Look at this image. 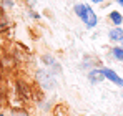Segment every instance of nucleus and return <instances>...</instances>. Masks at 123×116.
I'll list each match as a JSON object with an SVG mask.
<instances>
[{
    "instance_id": "nucleus-1",
    "label": "nucleus",
    "mask_w": 123,
    "mask_h": 116,
    "mask_svg": "<svg viewBox=\"0 0 123 116\" xmlns=\"http://www.w3.org/2000/svg\"><path fill=\"white\" fill-rule=\"evenodd\" d=\"M73 10H75V13L78 15V18L82 20L88 28L97 27V23H98V17H97V13L92 10L90 5H86V3H77V5L73 7Z\"/></svg>"
},
{
    "instance_id": "nucleus-2",
    "label": "nucleus",
    "mask_w": 123,
    "mask_h": 116,
    "mask_svg": "<svg viewBox=\"0 0 123 116\" xmlns=\"http://www.w3.org/2000/svg\"><path fill=\"white\" fill-rule=\"evenodd\" d=\"M103 71V76L106 78L108 81H111V83H115V85H118V86H123V78L118 76L111 68H102Z\"/></svg>"
},
{
    "instance_id": "nucleus-3",
    "label": "nucleus",
    "mask_w": 123,
    "mask_h": 116,
    "mask_svg": "<svg viewBox=\"0 0 123 116\" xmlns=\"http://www.w3.org/2000/svg\"><path fill=\"white\" fill-rule=\"evenodd\" d=\"M108 37H110V40H111V41L123 43V30L120 28V27H113V28H110Z\"/></svg>"
},
{
    "instance_id": "nucleus-4",
    "label": "nucleus",
    "mask_w": 123,
    "mask_h": 116,
    "mask_svg": "<svg viewBox=\"0 0 123 116\" xmlns=\"http://www.w3.org/2000/svg\"><path fill=\"white\" fill-rule=\"evenodd\" d=\"M88 80H90L92 83H100V81H103L105 76H103L102 68H95V70H92V71L88 73Z\"/></svg>"
},
{
    "instance_id": "nucleus-5",
    "label": "nucleus",
    "mask_w": 123,
    "mask_h": 116,
    "mask_svg": "<svg viewBox=\"0 0 123 116\" xmlns=\"http://www.w3.org/2000/svg\"><path fill=\"white\" fill-rule=\"evenodd\" d=\"M110 20H111L113 27H120L123 23V15L120 12H111V13H110Z\"/></svg>"
},
{
    "instance_id": "nucleus-6",
    "label": "nucleus",
    "mask_w": 123,
    "mask_h": 116,
    "mask_svg": "<svg viewBox=\"0 0 123 116\" xmlns=\"http://www.w3.org/2000/svg\"><path fill=\"white\" fill-rule=\"evenodd\" d=\"M111 55H113L115 60L123 61V48L122 46H113V48H111Z\"/></svg>"
},
{
    "instance_id": "nucleus-7",
    "label": "nucleus",
    "mask_w": 123,
    "mask_h": 116,
    "mask_svg": "<svg viewBox=\"0 0 123 116\" xmlns=\"http://www.w3.org/2000/svg\"><path fill=\"white\" fill-rule=\"evenodd\" d=\"M12 116H28V113L23 110H15V111H12Z\"/></svg>"
},
{
    "instance_id": "nucleus-8",
    "label": "nucleus",
    "mask_w": 123,
    "mask_h": 116,
    "mask_svg": "<svg viewBox=\"0 0 123 116\" xmlns=\"http://www.w3.org/2000/svg\"><path fill=\"white\" fill-rule=\"evenodd\" d=\"M5 5L7 7H13V0H5Z\"/></svg>"
},
{
    "instance_id": "nucleus-9",
    "label": "nucleus",
    "mask_w": 123,
    "mask_h": 116,
    "mask_svg": "<svg viewBox=\"0 0 123 116\" xmlns=\"http://www.w3.org/2000/svg\"><path fill=\"white\" fill-rule=\"evenodd\" d=\"M90 2H92V3H102L103 0H90Z\"/></svg>"
},
{
    "instance_id": "nucleus-10",
    "label": "nucleus",
    "mask_w": 123,
    "mask_h": 116,
    "mask_svg": "<svg viewBox=\"0 0 123 116\" xmlns=\"http://www.w3.org/2000/svg\"><path fill=\"white\" fill-rule=\"evenodd\" d=\"M118 3H120V5H122V7H123V0H118Z\"/></svg>"
},
{
    "instance_id": "nucleus-11",
    "label": "nucleus",
    "mask_w": 123,
    "mask_h": 116,
    "mask_svg": "<svg viewBox=\"0 0 123 116\" xmlns=\"http://www.w3.org/2000/svg\"><path fill=\"white\" fill-rule=\"evenodd\" d=\"M122 48H123V43H122Z\"/></svg>"
},
{
    "instance_id": "nucleus-12",
    "label": "nucleus",
    "mask_w": 123,
    "mask_h": 116,
    "mask_svg": "<svg viewBox=\"0 0 123 116\" xmlns=\"http://www.w3.org/2000/svg\"><path fill=\"white\" fill-rule=\"evenodd\" d=\"M0 116H3V115H0Z\"/></svg>"
}]
</instances>
